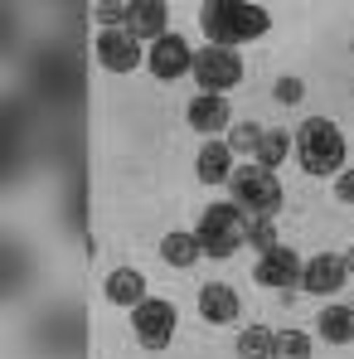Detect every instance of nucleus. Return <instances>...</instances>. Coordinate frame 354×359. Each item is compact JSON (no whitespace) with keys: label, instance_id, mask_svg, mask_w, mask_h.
<instances>
[{"label":"nucleus","instance_id":"1","mask_svg":"<svg viewBox=\"0 0 354 359\" xmlns=\"http://www.w3.org/2000/svg\"><path fill=\"white\" fill-rule=\"evenodd\" d=\"M199 25H204V34H209L214 49H238L247 39L267 34L272 15L262 5H247V0H214V5H204Z\"/></svg>","mask_w":354,"mask_h":359},{"label":"nucleus","instance_id":"2","mask_svg":"<svg viewBox=\"0 0 354 359\" xmlns=\"http://www.w3.org/2000/svg\"><path fill=\"white\" fill-rule=\"evenodd\" d=\"M296 156L306 175H340L345 165V136L330 117H306L296 131Z\"/></svg>","mask_w":354,"mask_h":359},{"label":"nucleus","instance_id":"3","mask_svg":"<svg viewBox=\"0 0 354 359\" xmlns=\"http://www.w3.org/2000/svg\"><path fill=\"white\" fill-rule=\"evenodd\" d=\"M194 238L204 248V257H233L238 248L247 243V224H243V209L238 204H209Z\"/></svg>","mask_w":354,"mask_h":359},{"label":"nucleus","instance_id":"4","mask_svg":"<svg viewBox=\"0 0 354 359\" xmlns=\"http://www.w3.org/2000/svg\"><path fill=\"white\" fill-rule=\"evenodd\" d=\"M229 189H233L238 209H252L257 219H272V214L282 209V184H277L272 170H262V165H238L233 180H229Z\"/></svg>","mask_w":354,"mask_h":359},{"label":"nucleus","instance_id":"5","mask_svg":"<svg viewBox=\"0 0 354 359\" xmlns=\"http://www.w3.org/2000/svg\"><path fill=\"white\" fill-rule=\"evenodd\" d=\"M131 330L146 350H165L175 340V306L161 297H146L141 306H131Z\"/></svg>","mask_w":354,"mask_h":359},{"label":"nucleus","instance_id":"6","mask_svg":"<svg viewBox=\"0 0 354 359\" xmlns=\"http://www.w3.org/2000/svg\"><path fill=\"white\" fill-rule=\"evenodd\" d=\"M194 78H199V88L204 93H219L224 97V88H238V78H243V59H238V49H199L194 54V68H189Z\"/></svg>","mask_w":354,"mask_h":359},{"label":"nucleus","instance_id":"7","mask_svg":"<svg viewBox=\"0 0 354 359\" xmlns=\"http://www.w3.org/2000/svg\"><path fill=\"white\" fill-rule=\"evenodd\" d=\"M97 63L107 73H131L141 63V39L131 29H102L97 34Z\"/></svg>","mask_w":354,"mask_h":359},{"label":"nucleus","instance_id":"8","mask_svg":"<svg viewBox=\"0 0 354 359\" xmlns=\"http://www.w3.org/2000/svg\"><path fill=\"white\" fill-rule=\"evenodd\" d=\"M146 63H151V73L156 78H179L184 68H194V49L184 44V34H165V39H156L151 49H146Z\"/></svg>","mask_w":354,"mask_h":359},{"label":"nucleus","instance_id":"9","mask_svg":"<svg viewBox=\"0 0 354 359\" xmlns=\"http://www.w3.org/2000/svg\"><path fill=\"white\" fill-rule=\"evenodd\" d=\"M350 277V267H345V257H335V252H320V257H311L306 267H301V287L306 292H315V297H330V292H340V282Z\"/></svg>","mask_w":354,"mask_h":359},{"label":"nucleus","instance_id":"10","mask_svg":"<svg viewBox=\"0 0 354 359\" xmlns=\"http://www.w3.org/2000/svg\"><path fill=\"white\" fill-rule=\"evenodd\" d=\"M257 282H262V287H282V292L296 287V282H301V257H296L292 248H282V243H277L272 252H262V257H257Z\"/></svg>","mask_w":354,"mask_h":359},{"label":"nucleus","instance_id":"11","mask_svg":"<svg viewBox=\"0 0 354 359\" xmlns=\"http://www.w3.org/2000/svg\"><path fill=\"white\" fill-rule=\"evenodd\" d=\"M229 121H233V112H229V97H219V93H199V97L189 102V126H194V131H204V136L224 131Z\"/></svg>","mask_w":354,"mask_h":359},{"label":"nucleus","instance_id":"12","mask_svg":"<svg viewBox=\"0 0 354 359\" xmlns=\"http://www.w3.org/2000/svg\"><path fill=\"white\" fill-rule=\"evenodd\" d=\"M165 25H170V5H161V0H136L131 5V34L136 39H151L156 44V39L170 34Z\"/></svg>","mask_w":354,"mask_h":359},{"label":"nucleus","instance_id":"13","mask_svg":"<svg viewBox=\"0 0 354 359\" xmlns=\"http://www.w3.org/2000/svg\"><path fill=\"white\" fill-rule=\"evenodd\" d=\"M199 316H204V320H214V325L238 320V292L229 287V282H209V287L199 292Z\"/></svg>","mask_w":354,"mask_h":359},{"label":"nucleus","instance_id":"14","mask_svg":"<svg viewBox=\"0 0 354 359\" xmlns=\"http://www.w3.org/2000/svg\"><path fill=\"white\" fill-rule=\"evenodd\" d=\"M194 170L204 184H224V180H233V146H224V141H209L199 156H194Z\"/></svg>","mask_w":354,"mask_h":359},{"label":"nucleus","instance_id":"15","mask_svg":"<svg viewBox=\"0 0 354 359\" xmlns=\"http://www.w3.org/2000/svg\"><path fill=\"white\" fill-rule=\"evenodd\" d=\"M107 301L112 306H141L146 301V277L136 272V267H117V272H107Z\"/></svg>","mask_w":354,"mask_h":359},{"label":"nucleus","instance_id":"16","mask_svg":"<svg viewBox=\"0 0 354 359\" xmlns=\"http://www.w3.org/2000/svg\"><path fill=\"white\" fill-rule=\"evenodd\" d=\"M315 325H320V335L330 345H350L354 340V306H325L315 316Z\"/></svg>","mask_w":354,"mask_h":359},{"label":"nucleus","instance_id":"17","mask_svg":"<svg viewBox=\"0 0 354 359\" xmlns=\"http://www.w3.org/2000/svg\"><path fill=\"white\" fill-rule=\"evenodd\" d=\"M161 257H165L170 267H194V262L204 257V248H199V238H194V233H165Z\"/></svg>","mask_w":354,"mask_h":359},{"label":"nucleus","instance_id":"18","mask_svg":"<svg viewBox=\"0 0 354 359\" xmlns=\"http://www.w3.org/2000/svg\"><path fill=\"white\" fill-rule=\"evenodd\" d=\"M296 141L287 131H262V141H257V151H252V165H262V170H277L282 161H287V151H292Z\"/></svg>","mask_w":354,"mask_h":359},{"label":"nucleus","instance_id":"19","mask_svg":"<svg viewBox=\"0 0 354 359\" xmlns=\"http://www.w3.org/2000/svg\"><path fill=\"white\" fill-rule=\"evenodd\" d=\"M272 350H277V335L267 325H247L238 335V355L243 359H272Z\"/></svg>","mask_w":354,"mask_h":359},{"label":"nucleus","instance_id":"20","mask_svg":"<svg viewBox=\"0 0 354 359\" xmlns=\"http://www.w3.org/2000/svg\"><path fill=\"white\" fill-rule=\"evenodd\" d=\"M272 359H311V340H306L301 330H282V335H277Z\"/></svg>","mask_w":354,"mask_h":359},{"label":"nucleus","instance_id":"21","mask_svg":"<svg viewBox=\"0 0 354 359\" xmlns=\"http://www.w3.org/2000/svg\"><path fill=\"white\" fill-rule=\"evenodd\" d=\"M247 248H257V257L277 248V229H272V219H252V224H247Z\"/></svg>","mask_w":354,"mask_h":359},{"label":"nucleus","instance_id":"22","mask_svg":"<svg viewBox=\"0 0 354 359\" xmlns=\"http://www.w3.org/2000/svg\"><path fill=\"white\" fill-rule=\"evenodd\" d=\"M257 141H262V126H252V121L233 126V136H229V146H233V151H257Z\"/></svg>","mask_w":354,"mask_h":359},{"label":"nucleus","instance_id":"23","mask_svg":"<svg viewBox=\"0 0 354 359\" xmlns=\"http://www.w3.org/2000/svg\"><path fill=\"white\" fill-rule=\"evenodd\" d=\"M301 93H306V83H301V78H277V102H287V107H292V102H301Z\"/></svg>","mask_w":354,"mask_h":359},{"label":"nucleus","instance_id":"24","mask_svg":"<svg viewBox=\"0 0 354 359\" xmlns=\"http://www.w3.org/2000/svg\"><path fill=\"white\" fill-rule=\"evenodd\" d=\"M335 199H340V204H354V170H340V180H335Z\"/></svg>","mask_w":354,"mask_h":359},{"label":"nucleus","instance_id":"25","mask_svg":"<svg viewBox=\"0 0 354 359\" xmlns=\"http://www.w3.org/2000/svg\"><path fill=\"white\" fill-rule=\"evenodd\" d=\"M345 267H350V272H354V248H350V257H345Z\"/></svg>","mask_w":354,"mask_h":359}]
</instances>
